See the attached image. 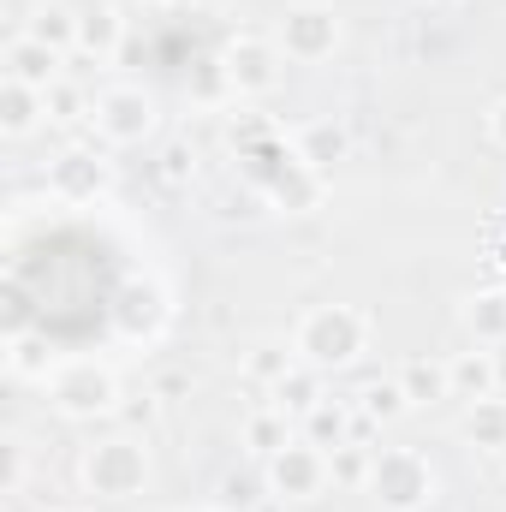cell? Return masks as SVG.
Returning <instances> with one entry per match:
<instances>
[{"instance_id":"1","label":"cell","mask_w":506,"mask_h":512,"mask_svg":"<svg viewBox=\"0 0 506 512\" xmlns=\"http://www.w3.org/2000/svg\"><path fill=\"white\" fill-rule=\"evenodd\" d=\"M126 262L90 221L42 227L6 262V316L12 334H36L48 352H84L114 334L126 298Z\"/></svg>"},{"instance_id":"2","label":"cell","mask_w":506,"mask_h":512,"mask_svg":"<svg viewBox=\"0 0 506 512\" xmlns=\"http://www.w3.org/2000/svg\"><path fill=\"white\" fill-rule=\"evenodd\" d=\"M364 346H370V316L352 310V304H316L292 328V352L310 370H346V364L364 358Z\"/></svg>"},{"instance_id":"3","label":"cell","mask_w":506,"mask_h":512,"mask_svg":"<svg viewBox=\"0 0 506 512\" xmlns=\"http://www.w3.org/2000/svg\"><path fill=\"white\" fill-rule=\"evenodd\" d=\"M370 489L387 512H417L435 501V471L417 447H381L376 471H370Z\"/></svg>"},{"instance_id":"4","label":"cell","mask_w":506,"mask_h":512,"mask_svg":"<svg viewBox=\"0 0 506 512\" xmlns=\"http://www.w3.org/2000/svg\"><path fill=\"white\" fill-rule=\"evenodd\" d=\"M143 477H149V459H143V447H137L131 435L96 441V447L84 453V489H90L96 501H131V495L143 489Z\"/></svg>"},{"instance_id":"5","label":"cell","mask_w":506,"mask_h":512,"mask_svg":"<svg viewBox=\"0 0 506 512\" xmlns=\"http://www.w3.org/2000/svg\"><path fill=\"white\" fill-rule=\"evenodd\" d=\"M48 399L66 417H102V411H120V382H114V370H102L90 358H72L66 370L48 376Z\"/></svg>"},{"instance_id":"6","label":"cell","mask_w":506,"mask_h":512,"mask_svg":"<svg viewBox=\"0 0 506 512\" xmlns=\"http://www.w3.org/2000/svg\"><path fill=\"white\" fill-rule=\"evenodd\" d=\"M90 120H96V137L108 149H131V143H143L155 131V96L137 90V84H114V90L96 96Z\"/></svg>"},{"instance_id":"7","label":"cell","mask_w":506,"mask_h":512,"mask_svg":"<svg viewBox=\"0 0 506 512\" xmlns=\"http://www.w3.org/2000/svg\"><path fill=\"white\" fill-rule=\"evenodd\" d=\"M328 483H334V471L316 441H292L268 459V495H280V501H316Z\"/></svg>"},{"instance_id":"8","label":"cell","mask_w":506,"mask_h":512,"mask_svg":"<svg viewBox=\"0 0 506 512\" xmlns=\"http://www.w3.org/2000/svg\"><path fill=\"white\" fill-rule=\"evenodd\" d=\"M334 48H340V18H334V6L304 0V6H292V12L280 18V54H286V60L316 66V60H328Z\"/></svg>"},{"instance_id":"9","label":"cell","mask_w":506,"mask_h":512,"mask_svg":"<svg viewBox=\"0 0 506 512\" xmlns=\"http://www.w3.org/2000/svg\"><path fill=\"white\" fill-rule=\"evenodd\" d=\"M227 84L239 90V96H268L274 84H280V66H286V54H280V42H262V36H239L233 48H227Z\"/></svg>"},{"instance_id":"10","label":"cell","mask_w":506,"mask_h":512,"mask_svg":"<svg viewBox=\"0 0 506 512\" xmlns=\"http://www.w3.org/2000/svg\"><path fill=\"white\" fill-rule=\"evenodd\" d=\"M54 191L66 203H96L108 191V155L102 149H66L54 161Z\"/></svg>"},{"instance_id":"11","label":"cell","mask_w":506,"mask_h":512,"mask_svg":"<svg viewBox=\"0 0 506 512\" xmlns=\"http://www.w3.org/2000/svg\"><path fill=\"white\" fill-rule=\"evenodd\" d=\"M6 78H18V84H30V90H48V84H60V54L48 48V42H36V36H12L6 42Z\"/></svg>"},{"instance_id":"12","label":"cell","mask_w":506,"mask_h":512,"mask_svg":"<svg viewBox=\"0 0 506 512\" xmlns=\"http://www.w3.org/2000/svg\"><path fill=\"white\" fill-rule=\"evenodd\" d=\"M42 120H48V96L30 90V84H18V78H6L0 84V131L6 137H30Z\"/></svg>"},{"instance_id":"13","label":"cell","mask_w":506,"mask_h":512,"mask_svg":"<svg viewBox=\"0 0 506 512\" xmlns=\"http://www.w3.org/2000/svg\"><path fill=\"white\" fill-rule=\"evenodd\" d=\"M120 42H126V18H120L114 6H90V12H78V48H84V54L114 60Z\"/></svg>"},{"instance_id":"14","label":"cell","mask_w":506,"mask_h":512,"mask_svg":"<svg viewBox=\"0 0 506 512\" xmlns=\"http://www.w3.org/2000/svg\"><path fill=\"white\" fill-rule=\"evenodd\" d=\"M304 441H316L322 453H334V447L358 441V411H346L340 399H322V405L304 417Z\"/></svg>"},{"instance_id":"15","label":"cell","mask_w":506,"mask_h":512,"mask_svg":"<svg viewBox=\"0 0 506 512\" xmlns=\"http://www.w3.org/2000/svg\"><path fill=\"white\" fill-rule=\"evenodd\" d=\"M399 387L411 405H435V399H453V370H447V358H411L399 370Z\"/></svg>"},{"instance_id":"16","label":"cell","mask_w":506,"mask_h":512,"mask_svg":"<svg viewBox=\"0 0 506 512\" xmlns=\"http://www.w3.org/2000/svg\"><path fill=\"white\" fill-rule=\"evenodd\" d=\"M447 370H453V399H495L501 382H495V358H483V352H459V358H447Z\"/></svg>"},{"instance_id":"17","label":"cell","mask_w":506,"mask_h":512,"mask_svg":"<svg viewBox=\"0 0 506 512\" xmlns=\"http://www.w3.org/2000/svg\"><path fill=\"white\" fill-rule=\"evenodd\" d=\"M268 393H274V405H280V411H292V417H310V411L328 399V393H322V370H310V364H304V370H292L286 382L268 387Z\"/></svg>"},{"instance_id":"18","label":"cell","mask_w":506,"mask_h":512,"mask_svg":"<svg viewBox=\"0 0 506 512\" xmlns=\"http://www.w3.org/2000/svg\"><path fill=\"white\" fill-rule=\"evenodd\" d=\"M24 36H36V42H48L54 54H66V48H78V18H72L66 6H36L30 24H24Z\"/></svg>"},{"instance_id":"19","label":"cell","mask_w":506,"mask_h":512,"mask_svg":"<svg viewBox=\"0 0 506 512\" xmlns=\"http://www.w3.org/2000/svg\"><path fill=\"white\" fill-rule=\"evenodd\" d=\"M346 155V131L334 126V120H316V126H304V137H298V161H310L316 173L328 167V161H340Z\"/></svg>"},{"instance_id":"20","label":"cell","mask_w":506,"mask_h":512,"mask_svg":"<svg viewBox=\"0 0 506 512\" xmlns=\"http://www.w3.org/2000/svg\"><path fill=\"white\" fill-rule=\"evenodd\" d=\"M245 447L262 453V459H274L280 447H292V441H286V411H280V405H268V411H251V417H245Z\"/></svg>"},{"instance_id":"21","label":"cell","mask_w":506,"mask_h":512,"mask_svg":"<svg viewBox=\"0 0 506 512\" xmlns=\"http://www.w3.org/2000/svg\"><path fill=\"white\" fill-rule=\"evenodd\" d=\"M465 328H471L477 340L501 346L506 340V292H483V298H471V304H465Z\"/></svg>"},{"instance_id":"22","label":"cell","mask_w":506,"mask_h":512,"mask_svg":"<svg viewBox=\"0 0 506 512\" xmlns=\"http://www.w3.org/2000/svg\"><path fill=\"white\" fill-rule=\"evenodd\" d=\"M292 370H298V364H292V352H286L280 340H262V346H251V352H245V376H251V382H262V387H280Z\"/></svg>"},{"instance_id":"23","label":"cell","mask_w":506,"mask_h":512,"mask_svg":"<svg viewBox=\"0 0 506 512\" xmlns=\"http://www.w3.org/2000/svg\"><path fill=\"white\" fill-rule=\"evenodd\" d=\"M465 441H477V447H506V399H477V405H471Z\"/></svg>"},{"instance_id":"24","label":"cell","mask_w":506,"mask_h":512,"mask_svg":"<svg viewBox=\"0 0 506 512\" xmlns=\"http://www.w3.org/2000/svg\"><path fill=\"white\" fill-rule=\"evenodd\" d=\"M405 405H411V399H405V387L399 382H376V387H364V405H358V411L376 417V423H393Z\"/></svg>"},{"instance_id":"25","label":"cell","mask_w":506,"mask_h":512,"mask_svg":"<svg viewBox=\"0 0 506 512\" xmlns=\"http://www.w3.org/2000/svg\"><path fill=\"white\" fill-rule=\"evenodd\" d=\"M48 96V120H84L96 102H84V90H72V84H48L42 90Z\"/></svg>"},{"instance_id":"26","label":"cell","mask_w":506,"mask_h":512,"mask_svg":"<svg viewBox=\"0 0 506 512\" xmlns=\"http://www.w3.org/2000/svg\"><path fill=\"white\" fill-rule=\"evenodd\" d=\"M161 179H167V185H185V179H191V149H185V143H173V149L161 155Z\"/></svg>"},{"instance_id":"27","label":"cell","mask_w":506,"mask_h":512,"mask_svg":"<svg viewBox=\"0 0 506 512\" xmlns=\"http://www.w3.org/2000/svg\"><path fill=\"white\" fill-rule=\"evenodd\" d=\"M18 483H24V447L6 441V495H18Z\"/></svg>"},{"instance_id":"28","label":"cell","mask_w":506,"mask_h":512,"mask_svg":"<svg viewBox=\"0 0 506 512\" xmlns=\"http://www.w3.org/2000/svg\"><path fill=\"white\" fill-rule=\"evenodd\" d=\"M185 376H179V370H167V376H155V387H149V393H155V399H179V393H185Z\"/></svg>"},{"instance_id":"29","label":"cell","mask_w":506,"mask_h":512,"mask_svg":"<svg viewBox=\"0 0 506 512\" xmlns=\"http://www.w3.org/2000/svg\"><path fill=\"white\" fill-rule=\"evenodd\" d=\"M489 137L506 149V102H495V114H489Z\"/></svg>"},{"instance_id":"30","label":"cell","mask_w":506,"mask_h":512,"mask_svg":"<svg viewBox=\"0 0 506 512\" xmlns=\"http://www.w3.org/2000/svg\"><path fill=\"white\" fill-rule=\"evenodd\" d=\"M489 358H495V382H501V393H506V340L489 352Z\"/></svg>"},{"instance_id":"31","label":"cell","mask_w":506,"mask_h":512,"mask_svg":"<svg viewBox=\"0 0 506 512\" xmlns=\"http://www.w3.org/2000/svg\"><path fill=\"white\" fill-rule=\"evenodd\" d=\"M60 512H84V507H60Z\"/></svg>"},{"instance_id":"32","label":"cell","mask_w":506,"mask_h":512,"mask_svg":"<svg viewBox=\"0 0 506 512\" xmlns=\"http://www.w3.org/2000/svg\"><path fill=\"white\" fill-rule=\"evenodd\" d=\"M435 6H453V0H435Z\"/></svg>"},{"instance_id":"33","label":"cell","mask_w":506,"mask_h":512,"mask_svg":"<svg viewBox=\"0 0 506 512\" xmlns=\"http://www.w3.org/2000/svg\"><path fill=\"white\" fill-rule=\"evenodd\" d=\"M501 262H506V256H501Z\"/></svg>"}]
</instances>
